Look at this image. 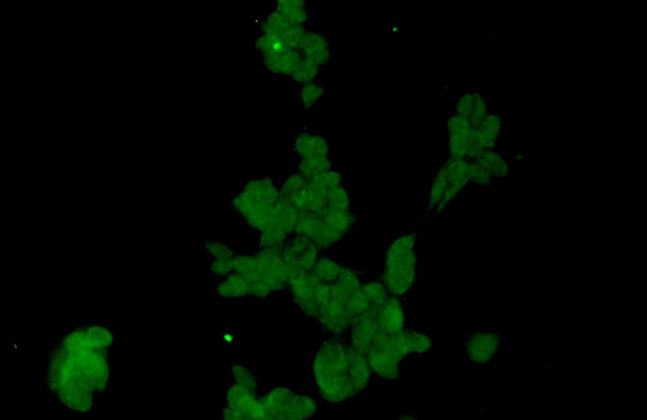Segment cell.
I'll return each instance as SVG.
<instances>
[{"label": "cell", "mask_w": 647, "mask_h": 420, "mask_svg": "<svg viewBox=\"0 0 647 420\" xmlns=\"http://www.w3.org/2000/svg\"><path fill=\"white\" fill-rule=\"evenodd\" d=\"M313 183L317 186L330 190V189L341 186L343 184V174L340 170L332 168L327 172L318 174L310 178Z\"/></svg>", "instance_id": "484cf974"}, {"label": "cell", "mask_w": 647, "mask_h": 420, "mask_svg": "<svg viewBox=\"0 0 647 420\" xmlns=\"http://www.w3.org/2000/svg\"><path fill=\"white\" fill-rule=\"evenodd\" d=\"M308 179L299 172L291 173L279 186L280 195L290 201L307 188Z\"/></svg>", "instance_id": "603a6c76"}, {"label": "cell", "mask_w": 647, "mask_h": 420, "mask_svg": "<svg viewBox=\"0 0 647 420\" xmlns=\"http://www.w3.org/2000/svg\"><path fill=\"white\" fill-rule=\"evenodd\" d=\"M326 86L319 85L317 82L300 86L299 91V104L306 111L315 108L327 94Z\"/></svg>", "instance_id": "ffe728a7"}, {"label": "cell", "mask_w": 647, "mask_h": 420, "mask_svg": "<svg viewBox=\"0 0 647 420\" xmlns=\"http://www.w3.org/2000/svg\"><path fill=\"white\" fill-rule=\"evenodd\" d=\"M222 417L224 419H267L262 399L257 392L243 386L234 384L229 389L226 406Z\"/></svg>", "instance_id": "8992f818"}, {"label": "cell", "mask_w": 647, "mask_h": 420, "mask_svg": "<svg viewBox=\"0 0 647 420\" xmlns=\"http://www.w3.org/2000/svg\"><path fill=\"white\" fill-rule=\"evenodd\" d=\"M343 267L330 258L320 256L311 274L321 283H334L339 278Z\"/></svg>", "instance_id": "d6986e66"}, {"label": "cell", "mask_w": 647, "mask_h": 420, "mask_svg": "<svg viewBox=\"0 0 647 420\" xmlns=\"http://www.w3.org/2000/svg\"><path fill=\"white\" fill-rule=\"evenodd\" d=\"M204 250L212 260H229L235 256L226 244L219 241H210L204 244Z\"/></svg>", "instance_id": "83f0119b"}, {"label": "cell", "mask_w": 647, "mask_h": 420, "mask_svg": "<svg viewBox=\"0 0 647 420\" xmlns=\"http://www.w3.org/2000/svg\"><path fill=\"white\" fill-rule=\"evenodd\" d=\"M253 43L254 48L262 56L290 49L285 41L279 36L268 34V32H261V34H259L254 39Z\"/></svg>", "instance_id": "44dd1931"}, {"label": "cell", "mask_w": 647, "mask_h": 420, "mask_svg": "<svg viewBox=\"0 0 647 420\" xmlns=\"http://www.w3.org/2000/svg\"><path fill=\"white\" fill-rule=\"evenodd\" d=\"M447 179L442 168L438 170L429 188L427 214L436 209L443 199L447 187Z\"/></svg>", "instance_id": "cb8c5ba5"}, {"label": "cell", "mask_w": 647, "mask_h": 420, "mask_svg": "<svg viewBox=\"0 0 647 420\" xmlns=\"http://www.w3.org/2000/svg\"><path fill=\"white\" fill-rule=\"evenodd\" d=\"M516 161H523V160H524V158L523 155H522V154H520V153L517 154L516 156Z\"/></svg>", "instance_id": "4dcf8cb0"}, {"label": "cell", "mask_w": 647, "mask_h": 420, "mask_svg": "<svg viewBox=\"0 0 647 420\" xmlns=\"http://www.w3.org/2000/svg\"><path fill=\"white\" fill-rule=\"evenodd\" d=\"M299 52L304 58L323 68L331 58L330 41L326 35L308 30Z\"/></svg>", "instance_id": "7c38bea8"}, {"label": "cell", "mask_w": 647, "mask_h": 420, "mask_svg": "<svg viewBox=\"0 0 647 420\" xmlns=\"http://www.w3.org/2000/svg\"><path fill=\"white\" fill-rule=\"evenodd\" d=\"M382 306L370 305L368 310L353 322L346 336L350 344L365 357L379 331V311Z\"/></svg>", "instance_id": "ba28073f"}, {"label": "cell", "mask_w": 647, "mask_h": 420, "mask_svg": "<svg viewBox=\"0 0 647 420\" xmlns=\"http://www.w3.org/2000/svg\"><path fill=\"white\" fill-rule=\"evenodd\" d=\"M293 151L299 159L330 156V143L321 133L299 131L294 136Z\"/></svg>", "instance_id": "8fae6325"}, {"label": "cell", "mask_w": 647, "mask_h": 420, "mask_svg": "<svg viewBox=\"0 0 647 420\" xmlns=\"http://www.w3.org/2000/svg\"><path fill=\"white\" fill-rule=\"evenodd\" d=\"M298 50L288 49L286 52L263 55V66L272 76L288 78L303 59Z\"/></svg>", "instance_id": "4fadbf2b"}, {"label": "cell", "mask_w": 647, "mask_h": 420, "mask_svg": "<svg viewBox=\"0 0 647 420\" xmlns=\"http://www.w3.org/2000/svg\"><path fill=\"white\" fill-rule=\"evenodd\" d=\"M327 199L329 209L341 212L350 211L351 201L344 184L331 188L328 192Z\"/></svg>", "instance_id": "d4e9b609"}, {"label": "cell", "mask_w": 647, "mask_h": 420, "mask_svg": "<svg viewBox=\"0 0 647 420\" xmlns=\"http://www.w3.org/2000/svg\"><path fill=\"white\" fill-rule=\"evenodd\" d=\"M531 129H533V131H534V129H535V126H533V128H531Z\"/></svg>", "instance_id": "d6a6232c"}, {"label": "cell", "mask_w": 647, "mask_h": 420, "mask_svg": "<svg viewBox=\"0 0 647 420\" xmlns=\"http://www.w3.org/2000/svg\"><path fill=\"white\" fill-rule=\"evenodd\" d=\"M262 399L267 419H311L318 408L312 397L284 386L273 388Z\"/></svg>", "instance_id": "277c9868"}, {"label": "cell", "mask_w": 647, "mask_h": 420, "mask_svg": "<svg viewBox=\"0 0 647 420\" xmlns=\"http://www.w3.org/2000/svg\"><path fill=\"white\" fill-rule=\"evenodd\" d=\"M293 25H308L309 12L308 4L304 0H278L274 6Z\"/></svg>", "instance_id": "9a60e30c"}, {"label": "cell", "mask_w": 647, "mask_h": 420, "mask_svg": "<svg viewBox=\"0 0 647 420\" xmlns=\"http://www.w3.org/2000/svg\"><path fill=\"white\" fill-rule=\"evenodd\" d=\"M308 30V26L306 25H293L286 32L283 40L290 49L298 50L299 52Z\"/></svg>", "instance_id": "f1b7e54d"}, {"label": "cell", "mask_w": 647, "mask_h": 420, "mask_svg": "<svg viewBox=\"0 0 647 420\" xmlns=\"http://www.w3.org/2000/svg\"><path fill=\"white\" fill-rule=\"evenodd\" d=\"M312 371L319 395L326 403H348L366 391L373 376L367 357L346 336L322 341L312 359Z\"/></svg>", "instance_id": "6da1fadb"}, {"label": "cell", "mask_w": 647, "mask_h": 420, "mask_svg": "<svg viewBox=\"0 0 647 420\" xmlns=\"http://www.w3.org/2000/svg\"><path fill=\"white\" fill-rule=\"evenodd\" d=\"M211 274L216 278H224L234 270L233 258L229 260H212L210 265Z\"/></svg>", "instance_id": "f546056e"}, {"label": "cell", "mask_w": 647, "mask_h": 420, "mask_svg": "<svg viewBox=\"0 0 647 420\" xmlns=\"http://www.w3.org/2000/svg\"><path fill=\"white\" fill-rule=\"evenodd\" d=\"M418 234L412 232L396 237L386 249L380 280L392 296L404 298L417 280Z\"/></svg>", "instance_id": "3957f363"}, {"label": "cell", "mask_w": 647, "mask_h": 420, "mask_svg": "<svg viewBox=\"0 0 647 420\" xmlns=\"http://www.w3.org/2000/svg\"><path fill=\"white\" fill-rule=\"evenodd\" d=\"M259 25L261 27V32L278 36L282 39L293 25L284 15L275 9L268 12Z\"/></svg>", "instance_id": "e0dca14e"}, {"label": "cell", "mask_w": 647, "mask_h": 420, "mask_svg": "<svg viewBox=\"0 0 647 420\" xmlns=\"http://www.w3.org/2000/svg\"><path fill=\"white\" fill-rule=\"evenodd\" d=\"M332 168H335V163L330 156L313 157L299 160L298 172L308 179Z\"/></svg>", "instance_id": "ac0fdd59"}, {"label": "cell", "mask_w": 647, "mask_h": 420, "mask_svg": "<svg viewBox=\"0 0 647 420\" xmlns=\"http://www.w3.org/2000/svg\"><path fill=\"white\" fill-rule=\"evenodd\" d=\"M216 293L223 298H238L251 296V283L246 276L232 272L222 278L216 286Z\"/></svg>", "instance_id": "5bb4252c"}, {"label": "cell", "mask_w": 647, "mask_h": 420, "mask_svg": "<svg viewBox=\"0 0 647 420\" xmlns=\"http://www.w3.org/2000/svg\"><path fill=\"white\" fill-rule=\"evenodd\" d=\"M232 373L235 383L257 393V382L253 373L242 364H234Z\"/></svg>", "instance_id": "4316f807"}, {"label": "cell", "mask_w": 647, "mask_h": 420, "mask_svg": "<svg viewBox=\"0 0 647 420\" xmlns=\"http://www.w3.org/2000/svg\"><path fill=\"white\" fill-rule=\"evenodd\" d=\"M399 419H413V417H412V415H406V417H400Z\"/></svg>", "instance_id": "1f68e13d"}, {"label": "cell", "mask_w": 647, "mask_h": 420, "mask_svg": "<svg viewBox=\"0 0 647 420\" xmlns=\"http://www.w3.org/2000/svg\"><path fill=\"white\" fill-rule=\"evenodd\" d=\"M233 272L251 283V296L264 298L288 287L289 275L281 249H259L251 256H235Z\"/></svg>", "instance_id": "7a4b0ae2"}, {"label": "cell", "mask_w": 647, "mask_h": 420, "mask_svg": "<svg viewBox=\"0 0 647 420\" xmlns=\"http://www.w3.org/2000/svg\"><path fill=\"white\" fill-rule=\"evenodd\" d=\"M281 251L290 280L310 274L321 252L310 239L297 234L288 240Z\"/></svg>", "instance_id": "5b68a950"}, {"label": "cell", "mask_w": 647, "mask_h": 420, "mask_svg": "<svg viewBox=\"0 0 647 420\" xmlns=\"http://www.w3.org/2000/svg\"><path fill=\"white\" fill-rule=\"evenodd\" d=\"M402 334L411 355L426 354L432 350L433 338L427 332L405 327Z\"/></svg>", "instance_id": "2e32d148"}, {"label": "cell", "mask_w": 647, "mask_h": 420, "mask_svg": "<svg viewBox=\"0 0 647 420\" xmlns=\"http://www.w3.org/2000/svg\"><path fill=\"white\" fill-rule=\"evenodd\" d=\"M379 329L388 335H397L405 329L403 298L390 295L379 311Z\"/></svg>", "instance_id": "30bf717a"}, {"label": "cell", "mask_w": 647, "mask_h": 420, "mask_svg": "<svg viewBox=\"0 0 647 420\" xmlns=\"http://www.w3.org/2000/svg\"><path fill=\"white\" fill-rule=\"evenodd\" d=\"M447 145L449 158L466 159L474 131L468 118L452 113L447 118Z\"/></svg>", "instance_id": "9c48e42d"}, {"label": "cell", "mask_w": 647, "mask_h": 420, "mask_svg": "<svg viewBox=\"0 0 647 420\" xmlns=\"http://www.w3.org/2000/svg\"><path fill=\"white\" fill-rule=\"evenodd\" d=\"M321 67L317 66L308 60L303 58L295 67L294 71L288 77L294 84L300 86L316 82L317 78L320 75Z\"/></svg>", "instance_id": "7402d4cb"}, {"label": "cell", "mask_w": 647, "mask_h": 420, "mask_svg": "<svg viewBox=\"0 0 647 420\" xmlns=\"http://www.w3.org/2000/svg\"><path fill=\"white\" fill-rule=\"evenodd\" d=\"M502 339L498 332L471 333L463 343L467 361L476 366L491 364L498 357L499 348L503 345Z\"/></svg>", "instance_id": "52a82bcc"}]
</instances>
